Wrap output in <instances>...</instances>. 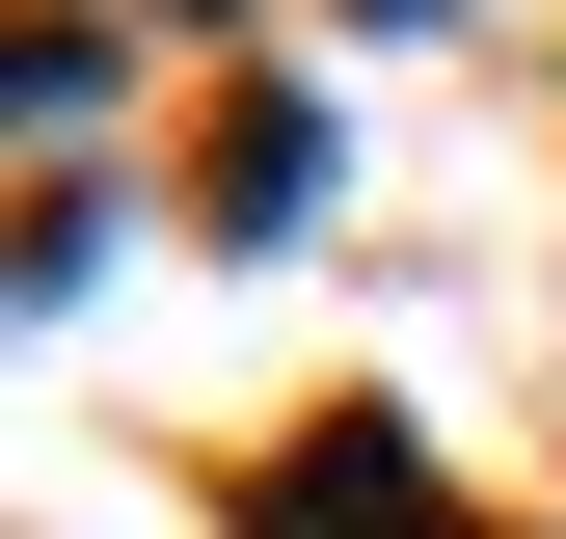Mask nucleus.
I'll return each mask as SVG.
<instances>
[{"mask_svg": "<svg viewBox=\"0 0 566 539\" xmlns=\"http://www.w3.org/2000/svg\"><path fill=\"white\" fill-rule=\"evenodd\" d=\"M297 512H350V539H459V512H432V486H405V432H378V404H350V432H324V458H297Z\"/></svg>", "mask_w": 566, "mask_h": 539, "instance_id": "1", "label": "nucleus"}]
</instances>
